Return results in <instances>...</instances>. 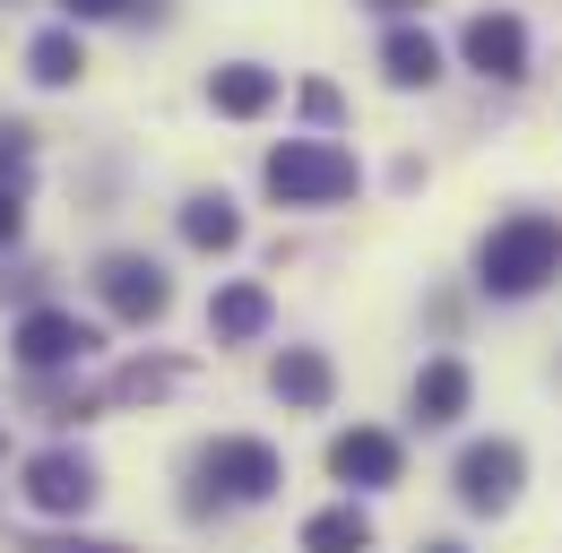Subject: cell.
<instances>
[{
  "label": "cell",
  "instance_id": "603a6c76",
  "mask_svg": "<svg viewBox=\"0 0 562 553\" xmlns=\"http://www.w3.org/2000/svg\"><path fill=\"white\" fill-rule=\"evenodd\" d=\"M61 9H70V26H78V18H122L131 0H61Z\"/></svg>",
  "mask_w": 562,
  "mask_h": 553
},
{
  "label": "cell",
  "instance_id": "9c48e42d",
  "mask_svg": "<svg viewBox=\"0 0 562 553\" xmlns=\"http://www.w3.org/2000/svg\"><path fill=\"white\" fill-rule=\"evenodd\" d=\"M398 432H381V424H355V432H338L329 441V476L355 484V493H381V484H398Z\"/></svg>",
  "mask_w": 562,
  "mask_h": 553
},
{
  "label": "cell",
  "instance_id": "7c38bea8",
  "mask_svg": "<svg viewBox=\"0 0 562 553\" xmlns=\"http://www.w3.org/2000/svg\"><path fill=\"white\" fill-rule=\"evenodd\" d=\"M209 104L225 113V122H260L269 104H278V69H260V61H225L209 78Z\"/></svg>",
  "mask_w": 562,
  "mask_h": 553
},
{
  "label": "cell",
  "instance_id": "2e32d148",
  "mask_svg": "<svg viewBox=\"0 0 562 553\" xmlns=\"http://www.w3.org/2000/svg\"><path fill=\"white\" fill-rule=\"evenodd\" d=\"M303 553H372V519L355 501H329L303 519Z\"/></svg>",
  "mask_w": 562,
  "mask_h": 553
},
{
  "label": "cell",
  "instance_id": "ba28073f",
  "mask_svg": "<svg viewBox=\"0 0 562 553\" xmlns=\"http://www.w3.org/2000/svg\"><path fill=\"white\" fill-rule=\"evenodd\" d=\"M9 346H18V363H26V372H61V363H87L104 338H95L78 312H26V320L9 329Z\"/></svg>",
  "mask_w": 562,
  "mask_h": 553
},
{
  "label": "cell",
  "instance_id": "5b68a950",
  "mask_svg": "<svg viewBox=\"0 0 562 553\" xmlns=\"http://www.w3.org/2000/svg\"><path fill=\"white\" fill-rule=\"evenodd\" d=\"M459 53H468V69H476V78L519 87V78H528V26H519L510 9H476V18L459 26Z\"/></svg>",
  "mask_w": 562,
  "mask_h": 553
},
{
  "label": "cell",
  "instance_id": "5bb4252c",
  "mask_svg": "<svg viewBox=\"0 0 562 553\" xmlns=\"http://www.w3.org/2000/svg\"><path fill=\"white\" fill-rule=\"evenodd\" d=\"M381 69H390V87H432L441 78V44L424 26H390L381 35Z\"/></svg>",
  "mask_w": 562,
  "mask_h": 553
},
{
  "label": "cell",
  "instance_id": "30bf717a",
  "mask_svg": "<svg viewBox=\"0 0 562 553\" xmlns=\"http://www.w3.org/2000/svg\"><path fill=\"white\" fill-rule=\"evenodd\" d=\"M468 390H476L468 363H459V354H432L416 372V390H407V415H416V424H459V415H468Z\"/></svg>",
  "mask_w": 562,
  "mask_h": 553
},
{
  "label": "cell",
  "instance_id": "52a82bcc",
  "mask_svg": "<svg viewBox=\"0 0 562 553\" xmlns=\"http://www.w3.org/2000/svg\"><path fill=\"white\" fill-rule=\"evenodd\" d=\"M26 501H35L44 519H78V510L95 501V459H87V450H35V459H26Z\"/></svg>",
  "mask_w": 562,
  "mask_h": 553
},
{
  "label": "cell",
  "instance_id": "6da1fadb",
  "mask_svg": "<svg viewBox=\"0 0 562 553\" xmlns=\"http://www.w3.org/2000/svg\"><path fill=\"white\" fill-rule=\"evenodd\" d=\"M562 276V225L554 216H502L485 242H476V285L502 294V303H519V294H537V285H554Z\"/></svg>",
  "mask_w": 562,
  "mask_h": 553
},
{
  "label": "cell",
  "instance_id": "4fadbf2b",
  "mask_svg": "<svg viewBox=\"0 0 562 553\" xmlns=\"http://www.w3.org/2000/svg\"><path fill=\"white\" fill-rule=\"evenodd\" d=\"M182 242H191V251H234V242H243L234 200H225V191H191V200H182Z\"/></svg>",
  "mask_w": 562,
  "mask_h": 553
},
{
  "label": "cell",
  "instance_id": "3957f363",
  "mask_svg": "<svg viewBox=\"0 0 562 553\" xmlns=\"http://www.w3.org/2000/svg\"><path fill=\"white\" fill-rule=\"evenodd\" d=\"M450 484H459V501H468L476 519H493V510H510V501H519V484H528V450H519L510 432L468 441V450H459V467H450Z\"/></svg>",
  "mask_w": 562,
  "mask_h": 553
},
{
  "label": "cell",
  "instance_id": "9a60e30c",
  "mask_svg": "<svg viewBox=\"0 0 562 553\" xmlns=\"http://www.w3.org/2000/svg\"><path fill=\"white\" fill-rule=\"evenodd\" d=\"M209 329H216L225 346L260 338V329H269V285H216V303H209Z\"/></svg>",
  "mask_w": 562,
  "mask_h": 553
},
{
  "label": "cell",
  "instance_id": "e0dca14e",
  "mask_svg": "<svg viewBox=\"0 0 562 553\" xmlns=\"http://www.w3.org/2000/svg\"><path fill=\"white\" fill-rule=\"evenodd\" d=\"M26 69H35L44 87H70L78 69H87V53H78L70 26H53V35H35V44H26Z\"/></svg>",
  "mask_w": 562,
  "mask_h": 553
},
{
  "label": "cell",
  "instance_id": "277c9868",
  "mask_svg": "<svg viewBox=\"0 0 562 553\" xmlns=\"http://www.w3.org/2000/svg\"><path fill=\"white\" fill-rule=\"evenodd\" d=\"M200 484H216L225 501H269V493L285 484V459L269 450V441H251V432H225V441L200 450Z\"/></svg>",
  "mask_w": 562,
  "mask_h": 553
},
{
  "label": "cell",
  "instance_id": "ffe728a7",
  "mask_svg": "<svg viewBox=\"0 0 562 553\" xmlns=\"http://www.w3.org/2000/svg\"><path fill=\"white\" fill-rule=\"evenodd\" d=\"M18 553H131V545H104V537H35V545Z\"/></svg>",
  "mask_w": 562,
  "mask_h": 553
},
{
  "label": "cell",
  "instance_id": "8992f818",
  "mask_svg": "<svg viewBox=\"0 0 562 553\" xmlns=\"http://www.w3.org/2000/svg\"><path fill=\"white\" fill-rule=\"evenodd\" d=\"M95 294H104V312H113V320H131V329L165 320V303H173L165 269H156V260H139V251H113V260L95 269Z\"/></svg>",
  "mask_w": 562,
  "mask_h": 553
},
{
  "label": "cell",
  "instance_id": "cb8c5ba5",
  "mask_svg": "<svg viewBox=\"0 0 562 553\" xmlns=\"http://www.w3.org/2000/svg\"><path fill=\"white\" fill-rule=\"evenodd\" d=\"M372 9H424V0H372Z\"/></svg>",
  "mask_w": 562,
  "mask_h": 553
},
{
  "label": "cell",
  "instance_id": "7a4b0ae2",
  "mask_svg": "<svg viewBox=\"0 0 562 553\" xmlns=\"http://www.w3.org/2000/svg\"><path fill=\"white\" fill-rule=\"evenodd\" d=\"M260 182H269L278 207H338L355 191V156L338 138H278L269 165H260Z\"/></svg>",
  "mask_w": 562,
  "mask_h": 553
},
{
  "label": "cell",
  "instance_id": "ac0fdd59",
  "mask_svg": "<svg viewBox=\"0 0 562 553\" xmlns=\"http://www.w3.org/2000/svg\"><path fill=\"white\" fill-rule=\"evenodd\" d=\"M173 381H182V363H131V372L113 381V398H122V407H139V398H165Z\"/></svg>",
  "mask_w": 562,
  "mask_h": 553
},
{
  "label": "cell",
  "instance_id": "8fae6325",
  "mask_svg": "<svg viewBox=\"0 0 562 553\" xmlns=\"http://www.w3.org/2000/svg\"><path fill=\"white\" fill-rule=\"evenodd\" d=\"M269 390H278L285 407H329V390H338V372H329V354L321 346H285L278 363H269Z\"/></svg>",
  "mask_w": 562,
  "mask_h": 553
},
{
  "label": "cell",
  "instance_id": "d4e9b609",
  "mask_svg": "<svg viewBox=\"0 0 562 553\" xmlns=\"http://www.w3.org/2000/svg\"><path fill=\"white\" fill-rule=\"evenodd\" d=\"M424 553H468V545H424Z\"/></svg>",
  "mask_w": 562,
  "mask_h": 553
},
{
  "label": "cell",
  "instance_id": "7402d4cb",
  "mask_svg": "<svg viewBox=\"0 0 562 553\" xmlns=\"http://www.w3.org/2000/svg\"><path fill=\"white\" fill-rule=\"evenodd\" d=\"M303 113L329 131V122H338V87H329V78H312V87H303Z\"/></svg>",
  "mask_w": 562,
  "mask_h": 553
},
{
  "label": "cell",
  "instance_id": "d6986e66",
  "mask_svg": "<svg viewBox=\"0 0 562 553\" xmlns=\"http://www.w3.org/2000/svg\"><path fill=\"white\" fill-rule=\"evenodd\" d=\"M0 182H26V131L0 122Z\"/></svg>",
  "mask_w": 562,
  "mask_h": 553
},
{
  "label": "cell",
  "instance_id": "44dd1931",
  "mask_svg": "<svg viewBox=\"0 0 562 553\" xmlns=\"http://www.w3.org/2000/svg\"><path fill=\"white\" fill-rule=\"evenodd\" d=\"M18 225H26V182H0V242H18Z\"/></svg>",
  "mask_w": 562,
  "mask_h": 553
}]
</instances>
